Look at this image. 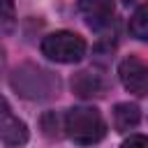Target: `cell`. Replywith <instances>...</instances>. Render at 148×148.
I'll return each instance as SVG.
<instances>
[{
	"label": "cell",
	"mask_w": 148,
	"mask_h": 148,
	"mask_svg": "<svg viewBox=\"0 0 148 148\" xmlns=\"http://www.w3.org/2000/svg\"><path fill=\"white\" fill-rule=\"evenodd\" d=\"M12 88L23 99L44 102L60 92V79L35 62H23L12 72Z\"/></svg>",
	"instance_id": "1"
},
{
	"label": "cell",
	"mask_w": 148,
	"mask_h": 148,
	"mask_svg": "<svg viewBox=\"0 0 148 148\" xmlns=\"http://www.w3.org/2000/svg\"><path fill=\"white\" fill-rule=\"evenodd\" d=\"M65 134L79 146H92L104 139L106 123L95 106H74L65 113Z\"/></svg>",
	"instance_id": "2"
},
{
	"label": "cell",
	"mask_w": 148,
	"mask_h": 148,
	"mask_svg": "<svg viewBox=\"0 0 148 148\" xmlns=\"http://www.w3.org/2000/svg\"><path fill=\"white\" fill-rule=\"evenodd\" d=\"M42 53L56 62H79L86 56V39L76 32L58 30L42 39Z\"/></svg>",
	"instance_id": "3"
},
{
	"label": "cell",
	"mask_w": 148,
	"mask_h": 148,
	"mask_svg": "<svg viewBox=\"0 0 148 148\" xmlns=\"http://www.w3.org/2000/svg\"><path fill=\"white\" fill-rule=\"evenodd\" d=\"M118 76L127 92H132L136 97L148 95V65L143 60H139L136 56H130L118 65Z\"/></svg>",
	"instance_id": "4"
},
{
	"label": "cell",
	"mask_w": 148,
	"mask_h": 148,
	"mask_svg": "<svg viewBox=\"0 0 148 148\" xmlns=\"http://www.w3.org/2000/svg\"><path fill=\"white\" fill-rule=\"evenodd\" d=\"M0 141L7 146H23L28 141V127L25 123L12 111L5 97H0Z\"/></svg>",
	"instance_id": "5"
},
{
	"label": "cell",
	"mask_w": 148,
	"mask_h": 148,
	"mask_svg": "<svg viewBox=\"0 0 148 148\" xmlns=\"http://www.w3.org/2000/svg\"><path fill=\"white\" fill-rule=\"evenodd\" d=\"M79 12L90 28L102 30L113 16V0H79Z\"/></svg>",
	"instance_id": "6"
},
{
	"label": "cell",
	"mask_w": 148,
	"mask_h": 148,
	"mask_svg": "<svg viewBox=\"0 0 148 148\" xmlns=\"http://www.w3.org/2000/svg\"><path fill=\"white\" fill-rule=\"evenodd\" d=\"M72 90H74L79 97H83V99L102 97V95L106 92V81H104L102 74L83 69V72H79V74L72 79Z\"/></svg>",
	"instance_id": "7"
},
{
	"label": "cell",
	"mask_w": 148,
	"mask_h": 148,
	"mask_svg": "<svg viewBox=\"0 0 148 148\" xmlns=\"http://www.w3.org/2000/svg\"><path fill=\"white\" fill-rule=\"evenodd\" d=\"M141 120V113H139V106L136 104H130V102H123V104H116L113 109V127L116 132H130L139 125Z\"/></svg>",
	"instance_id": "8"
},
{
	"label": "cell",
	"mask_w": 148,
	"mask_h": 148,
	"mask_svg": "<svg viewBox=\"0 0 148 148\" xmlns=\"http://www.w3.org/2000/svg\"><path fill=\"white\" fill-rule=\"evenodd\" d=\"M130 35L134 39L148 42V0L134 9V14L130 18Z\"/></svg>",
	"instance_id": "9"
},
{
	"label": "cell",
	"mask_w": 148,
	"mask_h": 148,
	"mask_svg": "<svg viewBox=\"0 0 148 148\" xmlns=\"http://www.w3.org/2000/svg\"><path fill=\"white\" fill-rule=\"evenodd\" d=\"M42 132L49 139H60L65 134V120H60V116L56 111H49L42 116Z\"/></svg>",
	"instance_id": "10"
},
{
	"label": "cell",
	"mask_w": 148,
	"mask_h": 148,
	"mask_svg": "<svg viewBox=\"0 0 148 148\" xmlns=\"http://www.w3.org/2000/svg\"><path fill=\"white\" fill-rule=\"evenodd\" d=\"M16 25V9L14 0H0V35L12 32Z\"/></svg>",
	"instance_id": "11"
},
{
	"label": "cell",
	"mask_w": 148,
	"mask_h": 148,
	"mask_svg": "<svg viewBox=\"0 0 148 148\" xmlns=\"http://www.w3.org/2000/svg\"><path fill=\"white\" fill-rule=\"evenodd\" d=\"M120 148H148V136L146 134H132L130 139L123 141Z\"/></svg>",
	"instance_id": "12"
}]
</instances>
